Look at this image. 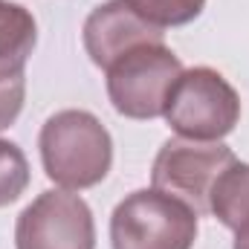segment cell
I'll return each instance as SVG.
<instances>
[{
	"mask_svg": "<svg viewBox=\"0 0 249 249\" xmlns=\"http://www.w3.org/2000/svg\"><path fill=\"white\" fill-rule=\"evenodd\" d=\"M107 99L113 110L127 119H157L165 99L183 72V61L165 44H142L107 70Z\"/></svg>",
	"mask_w": 249,
	"mask_h": 249,
	"instance_id": "4",
	"label": "cell"
},
{
	"mask_svg": "<svg viewBox=\"0 0 249 249\" xmlns=\"http://www.w3.org/2000/svg\"><path fill=\"white\" fill-rule=\"evenodd\" d=\"M38 148L44 174L67 191L99 186L113 165V139L90 110H58L50 116Z\"/></svg>",
	"mask_w": 249,
	"mask_h": 249,
	"instance_id": "1",
	"label": "cell"
},
{
	"mask_svg": "<svg viewBox=\"0 0 249 249\" xmlns=\"http://www.w3.org/2000/svg\"><path fill=\"white\" fill-rule=\"evenodd\" d=\"M26 99V75H0V130L18 122Z\"/></svg>",
	"mask_w": 249,
	"mask_h": 249,
	"instance_id": "12",
	"label": "cell"
},
{
	"mask_svg": "<svg viewBox=\"0 0 249 249\" xmlns=\"http://www.w3.org/2000/svg\"><path fill=\"white\" fill-rule=\"evenodd\" d=\"M238 157L232 148L220 142H197V139H168L151 168V186L180 203L200 217L209 214V194L217 183V177L235 162Z\"/></svg>",
	"mask_w": 249,
	"mask_h": 249,
	"instance_id": "5",
	"label": "cell"
},
{
	"mask_svg": "<svg viewBox=\"0 0 249 249\" xmlns=\"http://www.w3.org/2000/svg\"><path fill=\"white\" fill-rule=\"evenodd\" d=\"M235 232V241H232V249H249V217L238 226V229H232Z\"/></svg>",
	"mask_w": 249,
	"mask_h": 249,
	"instance_id": "13",
	"label": "cell"
},
{
	"mask_svg": "<svg viewBox=\"0 0 249 249\" xmlns=\"http://www.w3.org/2000/svg\"><path fill=\"white\" fill-rule=\"evenodd\" d=\"M29 186V162L26 154L9 142L0 139V209L12 206L15 200H20V194Z\"/></svg>",
	"mask_w": 249,
	"mask_h": 249,
	"instance_id": "11",
	"label": "cell"
},
{
	"mask_svg": "<svg viewBox=\"0 0 249 249\" xmlns=\"http://www.w3.org/2000/svg\"><path fill=\"white\" fill-rule=\"evenodd\" d=\"M194 238L197 214L157 188L127 194L110 217L113 249H191Z\"/></svg>",
	"mask_w": 249,
	"mask_h": 249,
	"instance_id": "3",
	"label": "cell"
},
{
	"mask_svg": "<svg viewBox=\"0 0 249 249\" xmlns=\"http://www.w3.org/2000/svg\"><path fill=\"white\" fill-rule=\"evenodd\" d=\"M18 249H96V223L90 206L67 191L38 194L15 223Z\"/></svg>",
	"mask_w": 249,
	"mask_h": 249,
	"instance_id": "6",
	"label": "cell"
},
{
	"mask_svg": "<svg viewBox=\"0 0 249 249\" xmlns=\"http://www.w3.org/2000/svg\"><path fill=\"white\" fill-rule=\"evenodd\" d=\"M209 214H214L226 229H238L249 217V162L235 160L209 194Z\"/></svg>",
	"mask_w": 249,
	"mask_h": 249,
	"instance_id": "9",
	"label": "cell"
},
{
	"mask_svg": "<svg viewBox=\"0 0 249 249\" xmlns=\"http://www.w3.org/2000/svg\"><path fill=\"white\" fill-rule=\"evenodd\" d=\"M81 41L90 61L107 70L116 58L142 44H165V32L136 15L127 0H107L87 15Z\"/></svg>",
	"mask_w": 249,
	"mask_h": 249,
	"instance_id": "7",
	"label": "cell"
},
{
	"mask_svg": "<svg viewBox=\"0 0 249 249\" xmlns=\"http://www.w3.org/2000/svg\"><path fill=\"white\" fill-rule=\"evenodd\" d=\"M38 44V23L20 3L0 0V75H20Z\"/></svg>",
	"mask_w": 249,
	"mask_h": 249,
	"instance_id": "8",
	"label": "cell"
},
{
	"mask_svg": "<svg viewBox=\"0 0 249 249\" xmlns=\"http://www.w3.org/2000/svg\"><path fill=\"white\" fill-rule=\"evenodd\" d=\"M136 15H142L148 23L168 29V26H186L197 20L206 9V0H127Z\"/></svg>",
	"mask_w": 249,
	"mask_h": 249,
	"instance_id": "10",
	"label": "cell"
},
{
	"mask_svg": "<svg viewBox=\"0 0 249 249\" xmlns=\"http://www.w3.org/2000/svg\"><path fill=\"white\" fill-rule=\"evenodd\" d=\"M162 116L183 139L220 142L241 122V96L217 70L191 67L174 81Z\"/></svg>",
	"mask_w": 249,
	"mask_h": 249,
	"instance_id": "2",
	"label": "cell"
}]
</instances>
